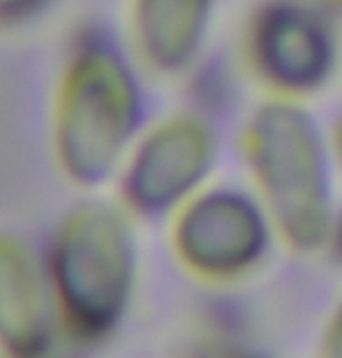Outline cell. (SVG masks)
<instances>
[{
	"label": "cell",
	"mask_w": 342,
	"mask_h": 358,
	"mask_svg": "<svg viewBox=\"0 0 342 358\" xmlns=\"http://www.w3.org/2000/svg\"><path fill=\"white\" fill-rule=\"evenodd\" d=\"M138 90L111 47L87 45L73 59L57 110V152L83 185L106 180L136 129Z\"/></svg>",
	"instance_id": "obj_3"
},
{
	"label": "cell",
	"mask_w": 342,
	"mask_h": 358,
	"mask_svg": "<svg viewBox=\"0 0 342 358\" xmlns=\"http://www.w3.org/2000/svg\"><path fill=\"white\" fill-rule=\"evenodd\" d=\"M45 0H0L5 22H19V19L33 15Z\"/></svg>",
	"instance_id": "obj_10"
},
{
	"label": "cell",
	"mask_w": 342,
	"mask_h": 358,
	"mask_svg": "<svg viewBox=\"0 0 342 358\" xmlns=\"http://www.w3.org/2000/svg\"><path fill=\"white\" fill-rule=\"evenodd\" d=\"M136 279L131 229L115 208L87 204L59 227L52 246V288L66 319L87 337L122 319Z\"/></svg>",
	"instance_id": "obj_2"
},
{
	"label": "cell",
	"mask_w": 342,
	"mask_h": 358,
	"mask_svg": "<svg viewBox=\"0 0 342 358\" xmlns=\"http://www.w3.org/2000/svg\"><path fill=\"white\" fill-rule=\"evenodd\" d=\"M253 59L260 73L281 90L307 92L331 71V38L317 19L293 5H272L253 29Z\"/></svg>",
	"instance_id": "obj_6"
},
{
	"label": "cell",
	"mask_w": 342,
	"mask_h": 358,
	"mask_svg": "<svg viewBox=\"0 0 342 358\" xmlns=\"http://www.w3.org/2000/svg\"><path fill=\"white\" fill-rule=\"evenodd\" d=\"M180 262L206 279L246 274L267 248V222L249 197L213 190L190 199L173 225Z\"/></svg>",
	"instance_id": "obj_4"
},
{
	"label": "cell",
	"mask_w": 342,
	"mask_h": 358,
	"mask_svg": "<svg viewBox=\"0 0 342 358\" xmlns=\"http://www.w3.org/2000/svg\"><path fill=\"white\" fill-rule=\"evenodd\" d=\"M209 8L211 0H136L141 50L157 69H183L202 43Z\"/></svg>",
	"instance_id": "obj_8"
},
{
	"label": "cell",
	"mask_w": 342,
	"mask_h": 358,
	"mask_svg": "<svg viewBox=\"0 0 342 358\" xmlns=\"http://www.w3.org/2000/svg\"><path fill=\"white\" fill-rule=\"evenodd\" d=\"M216 150V134L204 120L180 115L162 122L134 155L127 171V194L145 211L180 204L211 171Z\"/></svg>",
	"instance_id": "obj_5"
},
{
	"label": "cell",
	"mask_w": 342,
	"mask_h": 358,
	"mask_svg": "<svg viewBox=\"0 0 342 358\" xmlns=\"http://www.w3.org/2000/svg\"><path fill=\"white\" fill-rule=\"evenodd\" d=\"M335 141H338V155H340V162H342V124L338 127V134H335Z\"/></svg>",
	"instance_id": "obj_11"
},
{
	"label": "cell",
	"mask_w": 342,
	"mask_h": 358,
	"mask_svg": "<svg viewBox=\"0 0 342 358\" xmlns=\"http://www.w3.org/2000/svg\"><path fill=\"white\" fill-rule=\"evenodd\" d=\"M0 328L12 358H40L50 349V288L29 246L15 236L0 246Z\"/></svg>",
	"instance_id": "obj_7"
},
{
	"label": "cell",
	"mask_w": 342,
	"mask_h": 358,
	"mask_svg": "<svg viewBox=\"0 0 342 358\" xmlns=\"http://www.w3.org/2000/svg\"><path fill=\"white\" fill-rule=\"evenodd\" d=\"M319 358H342V297L326 323L324 335H321Z\"/></svg>",
	"instance_id": "obj_9"
},
{
	"label": "cell",
	"mask_w": 342,
	"mask_h": 358,
	"mask_svg": "<svg viewBox=\"0 0 342 358\" xmlns=\"http://www.w3.org/2000/svg\"><path fill=\"white\" fill-rule=\"evenodd\" d=\"M246 152L284 239L300 251L319 248L331 234L333 201L326 145L310 115L263 106L249 124Z\"/></svg>",
	"instance_id": "obj_1"
}]
</instances>
